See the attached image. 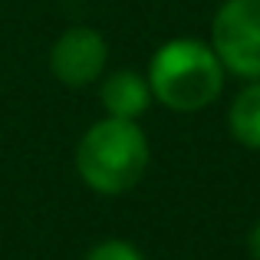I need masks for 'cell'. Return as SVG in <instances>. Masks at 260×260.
Listing matches in <instances>:
<instances>
[{"mask_svg": "<svg viewBox=\"0 0 260 260\" xmlns=\"http://www.w3.org/2000/svg\"><path fill=\"white\" fill-rule=\"evenodd\" d=\"M224 63L214 46L194 37H178L158 46L148 63V86L152 99L175 112H198L211 106L224 89Z\"/></svg>", "mask_w": 260, "mask_h": 260, "instance_id": "6da1fadb", "label": "cell"}, {"mask_svg": "<svg viewBox=\"0 0 260 260\" xmlns=\"http://www.w3.org/2000/svg\"><path fill=\"white\" fill-rule=\"evenodd\" d=\"M148 139L128 119H99L76 148V172L99 194H125L148 168Z\"/></svg>", "mask_w": 260, "mask_h": 260, "instance_id": "7a4b0ae2", "label": "cell"}, {"mask_svg": "<svg viewBox=\"0 0 260 260\" xmlns=\"http://www.w3.org/2000/svg\"><path fill=\"white\" fill-rule=\"evenodd\" d=\"M211 46L228 73L260 79V0H224L211 23Z\"/></svg>", "mask_w": 260, "mask_h": 260, "instance_id": "3957f363", "label": "cell"}, {"mask_svg": "<svg viewBox=\"0 0 260 260\" xmlns=\"http://www.w3.org/2000/svg\"><path fill=\"white\" fill-rule=\"evenodd\" d=\"M106 59L109 50L102 33L89 30V26H73L53 43L50 70L63 86H89L106 70Z\"/></svg>", "mask_w": 260, "mask_h": 260, "instance_id": "277c9868", "label": "cell"}, {"mask_svg": "<svg viewBox=\"0 0 260 260\" xmlns=\"http://www.w3.org/2000/svg\"><path fill=\"white\" fill-rule=\"evenodd\" d=\"M99 99H102V106H106L109 119L135 122L148 106H152V86H148V76H142V73L119 70V73H112V76L102 79Z\"/></svg>", "mask_w": 260, "mask_h": 260, "instance_id": "5b68a950", "label": "cell"}, {"mask_svg": "<svg viewBox=\"0 0 260 260\" xmlns=\"http://www.w3.org/2000/svg\"><path fill=\"white\" fill-rule=\"evenodd\" d=\"M228 125H231V135L244 148L260 152V79H254L247 89L237 92V99L231 102V112H228Z\"/></svg>", "mask_w": 260, "mask_h": 260, "instance_id": "8992f818", "label": "cell"}, {"mask_svg": "<svg viewBox=\"0 0 260 260\" xmlns=\"http://www.w3.org/2000/svg\"><path fill=\"white\" fill-rule=\"evenodd\" d=\"M86 260H145V257L139 254V247H132L125 241H102L89 250Z\"/></svg>", "mask_w": 260, "mask_h": 260, "instance_id": "52a82bcc", "label": "cell"}, {"mask_svg": "<svg viewBox=\"0 0 260 260\" xmlns=\"http://www.w3.org/2000/svg\"><path fill=\"white\" fill-rule=\"evenodd\" d=\"M250 254H254V260H260V224L250 231Z\"/></svg>", "mask_w": 260, "mask_h": 260, "instance_id": "ba28073f", "label": "cell"}]
</instances>
